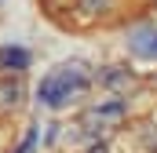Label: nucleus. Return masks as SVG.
<instances>
[{
    "label": "nucleus",
    "mask_w": 157,
    "mask_h": 153,
    "mask_svg": "<svg viewBox=\"0 0 157 153\" xmlns=\"http://www.w3.org/2000/svg\"><path fill=\"white\" fill-rule=\"evenodd\" d=\"M91 153H106V150H102V146H99V150H91Z\"/></svg>",
    "instance_id": "obj_6"
},
{
    "label": "nucleus",
    "mask_w": 157,
    "mask_h": 153,
    "mask_svg": "<svg viewBox=\"0 0 157 153\" xmlns=\"http://www.w3.org/2000/svg\"><path fill=\"white\" fill-rule=\"evenodd\" d=\"M84 88H88V76L80 73V66H59L55 73H48L40 80V102L51 106V110H59L62 102H70Z\"/></svg>",
    "instance_id": "obj_1"
},
{
    "label": "nucleus",
    "mask_w": 157,
    "mask_h": 153,
    "mask_svg": "<svg viewBox=\"0 0 157 153\" xmlns=\"http://www.w3.org/2000/svg\"><path fill=\"white\" fill-rule=\"evenodd\" d=\"M22 84L18 80H0V113H11V110H18V102H22Z\"/></svg>",
    "instance_id": "obj_3"
},
{
    "label": "nucleus",
    "mask_w": 157,
    "mask_h": 153,
    "mask_svg": "<svg viewBox=\"0 0 157 153\" xmlns=\"http://www.w3.org/2000/svg\"><path fill=\"white\" fill-rule=\"evenodd\" d=\"M113 7H117V0H73V11L80 15V22H84V26H88V22L106 18Z\"/></svg>",
    "instance_id": "obj_2"
},
{
    "label": "nucleus",
    "mask_w": 157,
    "mask_h": 153,
    "mask_svg": "<svg viewBox=\"0 0 157 153\" xmlns=\"http://www.w3.org/2000/svg\"><path fill=\"white\" fill-rule=\"evenodd\" d=\"M132 51L143 58H157V29H139L132 37Z\"/></svg>",
    "instance_id": "obj_4"
},
{
    "label": "nucleus",
    "mask_w": 157,
    "mask_h": 153,
    "mask_svg": "<svg viewBox=\"0 0 157 153\" xmlns=\"http://www.w3.org/2000/svg\"><path fill=\"white\" fill-rule=\"evenodd\" d=\"M29 66V51L26 47H0V69H26Z\"/></svg>",
    "instance_id": "obj_5"
}]
</instances>
